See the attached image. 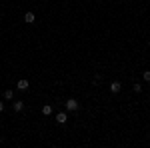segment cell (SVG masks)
Returning a JSON list of instances; mask_svg holds the SVG:
<instances>
[{
    "label": "cell",
    "instance_id": "8",
    "mask_svg": "<svg viewBox=\"0 0 150 148\" xmlns=\"http://www.w3.org/2000/svg\"><path fill=\"white\" fill-rule=\"evenodd\" d=\"M14 98V92L12 90H4V100H12Z\"/></svg>",
    "mask_w": 150,
    "mask_h": 148
},
{
    "label": "cell",
    "instance_id": "1",
    "mask_svg": "<svg viewBox=\"0 0 150 148\" xmlns=\"http://www.w3.org/2000/svg\"><path fill=\"white\" fill-rule=\"evenodd\" d=\"M64 106H66V110H68V112H76V110L80 108V104H78L76 98H68V100L64 102Z\"/></svg>",
    "mask_w": 150,
    "mask_h": 148
},
{
    "label": "cell",
    "instance_id": "4",
    "mask_svg": "<svg viewBox=\"0 0 150 148\" xmlns=\"http://www.w3.org/2000/svg\"><path fill=\"white\" fill-rule=\"evenodd\" d=\"M28 86H30V84H28V80H26V78H22V80L16 82V88H18V90H28Z\"/></svg>",
    "mask_w": 150,
    "mask_h": 148
},
{
    "label": "cell",
    "instance_id": "2",
    "mask_svg": "<svg viewBox=\"0 0 150 148\" xmlns=\"http://www.w3.org/2000/svg\"><path fill=\"white\" fill-rule=\"evenodd\" d=\"M12 110H14V112H22L24 110V102L22 100H14V102H12Z\"/></svg>",
    "mask_w": 150,
    "mask_h": 148
},
{
    "label": "cell",
    "instance_id": "10",
    "mask_svg": "<svg viewBox=\"0 0 150 148\" xmlns=\"http://www.w3.org/2000/svg\"><path fill=\"white\" fill-rule=\"evenodd\" d=\"M134 92H138V94H140V92H142V84H134Z\"/></svg>",
    "mask_w": 150,
    "mask_h": 148
},
{
    "label": "cell",
    "instance_id": "9",
    "mask_svg": "<svg viewBox=\"0 0 150 148\" xmlns=\"http://www.w3.org/2000/svg\"><path fill=\"white\" fill-rule=\"evenodd\" d=\"M142 76H144L146 82H150V70H144V72H142Z\"/></svg>",
    "mask_w": 150,
    "mask_h": 148
},
{
    "label": "cell",
    "instance_id": "7",
    "mask_svg": "<svg viewBox=\"0 0 150 148\" xmlns=\"http://www.w3.org/2000/svg\"><path fill=\"white\" fill-rule=\"evenodd\" d=\"M42 114H44V116H50V114H52V106H50V104H44V106H42Z\"/></svg>",
    "mask_w": 150,
    "mask_h": 148
},
{
    "label": "cell",
    "instance_id": "6",
    "mask_svg": "<svg viewBox=\"0 0 150 148\" xmlns=\"http://www.w3.org/2000/svg\"><path fill=\"white\" fill-rule=\"evenodd\" d=\"M24 22H28V24H34V22H36V16H34V12H26V14H24Z\"/></svg>",
    "mask_w": 150,
    "mask_h": 148
},
{
    "label": "cell",
    "instance_id": "11",
    "mask_svg": "<svg viewBox=\"0 0 150 148\" xmlns=\"http://www.w3.org/2000/svg\"><path fill=\"white\" fill-rule=\"evenodd\" d=\"M2 110H4V102H0V112H2Z\"/></svg>",
    "mask_w": 150,
    "mask_h": 148
},
{
    "label": "cell",
    "instance_id": "5",
    "mask_svg": "<svg viewBox=\"0 0 150 148\" xmlns=\"http://www.w3.org/2000/svg\"><path fill=\"white\" fill-rule=\"evenodd\" d=\"M66 120H68V114L66 112H58L56 114V122L58 124H66Z\"/></svg>",
    "mask_w": 150,
    "mask_h": 148
},
{
    "label": "cell",
    "instance_id": "3",
    "mask_svg": "<svg viewBox=\"0 0 150 148\" xmlns=\"http://www.w3.org/2000/svg\"><path fill=\"white\" fill-rule=\"evenodd\" d=\"M120 90H122V84H120L118 80L110 82V92H112V94H116V92H120Z\"/></svg>",
    "mask_w": 150,
    "mask_h": 148
}]
</instances>
